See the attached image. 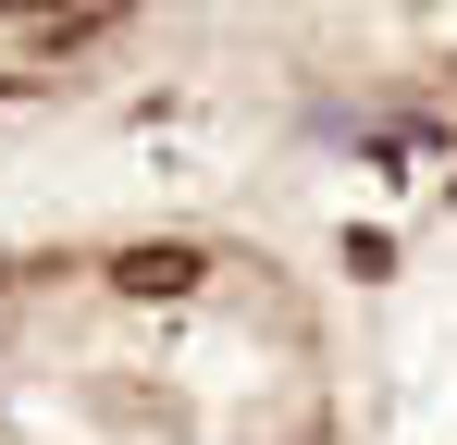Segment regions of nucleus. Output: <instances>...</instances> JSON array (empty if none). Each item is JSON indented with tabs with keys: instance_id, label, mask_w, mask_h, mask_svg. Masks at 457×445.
<instances>
[{
	"instance_id": "f257e3e1",
	"label": "nucleus",
	"mask_w": 457,
	"mask_h": 445,
	"mask_svg": "<svg viewBox=\"0 0 457 445\" xmlns=\"http://www.w3.org/2000/svg\"><path fill=\"white\" fill-rule=\"evenodd\" d=\"M198 273H211V248H186V235H137V248L112 260V285H124V297H186Z\"/></svg>"
}]
</instances>
